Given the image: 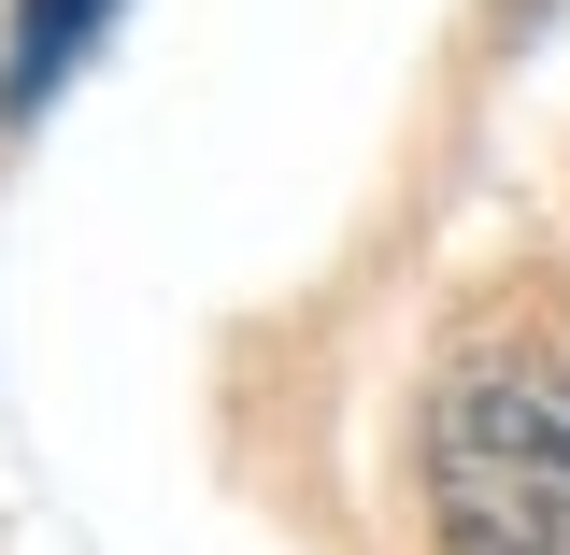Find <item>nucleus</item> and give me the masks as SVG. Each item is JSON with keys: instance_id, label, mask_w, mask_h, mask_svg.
I'll use <instances>...</instances> for the list:
<instances>
[{"instance_id": "2", "label": "nucleus", "mask_w": 570, "mask_h": 555, "mask_svg": "<svg viewBox=\"0 0 570 555\" xmlns=\"http://www.w3.org/2000/svg\"><path fill=\"white\" fill-rule=\"evenodd\" d=\"M100 14L115 0H14V58H0V115H43V86H58L86 43H100Z\"/></svg>"}, {"instance_id": "1", "label": "nucleus", "mask_w": 570, "mask_h": 555, "mask_svg": "<svg viewBox=\"0 0 570 555\" xmlns=\"http://www.w3.org/2000/svg\"><path fill=\"white\" fill-rule=\"evenodd\" d=\"M442 555H570V356H456L414 427Z\"/></svg>"}]
</instances>
